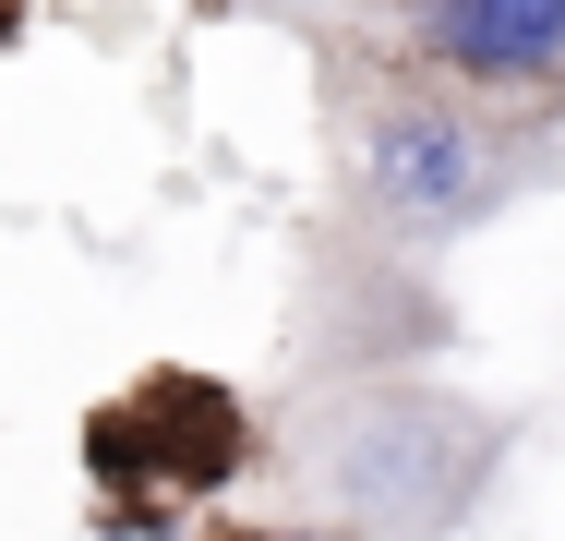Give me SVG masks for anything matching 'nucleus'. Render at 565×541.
Segmentation results:
<instances>
[{
	"label": "nucleus",
	"mask_w": 565,
	"mask_h": 541,
	"mask_svg": "<svg viewBox=\"0 0 565 541\" xmlns=\"http://www.w3.org/2000/svg\"><path fill=\"white\" fill-rule=\"evenodd\" d=\"M565 193V132L530 108H481L385 61L373 36H326L313 49V216L409 253V265H457L481 229L518 205Z\"/></svg>",
	"instance_id": "1"
},
{
	"label": "nucleus",
	"mask_w": 565,
	"mask_h": 541,
	"mask_svg": "<svg viewBox=\"0 0 565 541\" xmlns=\"http://www.w3.org/2000/svg\"><path fill=\"white\" fill-rule=\"evenodd\" d=\"M253 481L277 518L338 541H469L518 481L530 422L505 397H469L457 373H338V385H265Z\"/></svg>",
	"instance_id": "2"
},
{
	"label": "nucleus",
	"mask_w": 565,
	"mask_h": 541,
	"mask_svg": "<svg viewBox=\"0 0 565 541\" xmlns=\"http://www.w3.org/2000/svg\"><path fill=\"white\" fill-rule=\"evenodd\" d=\"M253 445H265V410H253L228 373H205V361L132 373L120 397L85 410V494H97V530L181 541L193 518H228L241 481H253Z\"/></svg>",
	"instance_id": "3"
},
{
	"label": "nucleus",
	"mask_w": 565,
	"mask_h": 541,
	"mask_svg": "<svg viewBox=\"0 0 565 541\" xmlns=\"http://www.w3.org/2000/svg\"><path fill=\"white\" fill-rule=\"evenodd\" d=\"M457 289L446 265L373 253L326 216L289 241V301H277V385H338V373H446Z\"/></svg>",
	"instance_id": "4"
},
{
	"label": "nucleus",
	"mask_w": 565,
	"mask_h": 541,
	"mask_svg": "<svg viewBox=\"0 0 565 541\" xmlns=\"http://www.w3.org/2000/svg\"><path fill=\"white\" fill-rule=\"evenodd\" d=\"M361 36L481 108L554 120V97H565V0H373Z\"/></svg>",
	"instance_id": "5"
},
{
	"label": "nucleus",
	"mask_w": 565,
	"mask_h": 541,
	"mask_svg": "<svg viewBox=\"0 0 565 541\" xmlns=\"http://www.w3.org/2000/svg\"><path fill=\"white\" fill-rule=\"evenodd\" d=\"M228 24H265V36H301V49H326V36H361L373 24V0H205Z\"/></svg>",
	"instance_id": "6"
},
{
	"label": "nucleus",
	"mask_w": 565,
	"mask_h": 541,
	"mask_svg": "<svg viewBox=\"0 0 565 541\" xmlns=\"http://www.w3.org/2000/svg\"><path fill=\"white\" fill-rule=\"evenodd\" d=\"M181 541H338V530H313V518H193Z\"/></svg>",
	"instance_id": "7"
},
{
	"label": "nucleus",
	"mask_w": 565,
	"mask_h": 541,
	"mask_svg": "<svg viewBox=\"0 0 565 541\" xmlns=\"http://www.w3.org/2000/svg\"><path fill=\"white\" fill-rule=\"evenodd\" d=\"M554 132H565V97H554Z\"/></svg>",
	"instance_id": "8"
}]
</instances>
